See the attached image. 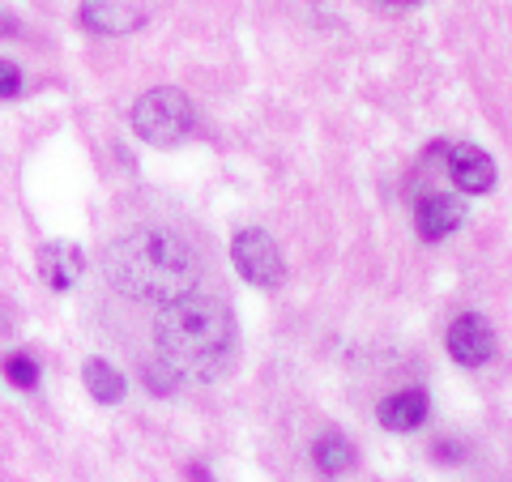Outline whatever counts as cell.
Returning <instances> with one entry per match:
<instances>
[{"instance_id":"6da1fadb","label":"cell","mask_w":512,"mask_h":482,"mask_svg":"<svg viewBox=\"0 0 512 482\" xmlns=\"http://www.w3.org/2000/svg\"><path fill=\"white\" fill-rule=\"evenodd\" d=\"M103 273L111 291H120L124 299L167 308L175 299L197 295L201 256L184 235L167 227H137L103 252Z\"/></svg>"},{"instance_id":"7a4b0ae2","label":"cell","mask_w":512,"mask_h":482,"mask_svg":"<svg viewBox=\"0 0 512 482\" xmlns=\"http://www.w3.org/2000/svg\"><path fill=\"white\" fill-rule=\"evenodd\" d=\"M154 342L175 376L214 384L231 372L239 333H235V316L227 312V303H218L210 295H188V299H175L167 308H158Z\"/></svg>"},{"instance_id":"3957f363","label":"cell","mask_w":512,"mask_h":482,"mask_svg":"<svg viewBox=\"0 0 512 482\" xmlns=\"http://www.w3.org/2000/svg\"><path fill=\"white\" fill-rule=\"evenodd\" d=\"M133 133L150 146H180V141L192 133V103L188 94L171 90V86H158V90H146L141 99L133 103Z\"/></svg>"},{"instance_id":"277c9868","label":"cell","mask_w":512,"mask_h":482,"mask_svg":"<svg viewBox=\"0 0 512 482\" xmlns=\"http://www.w3.org/2000/svg\"><path fill=\"white\" fill-rule=\"evenodd\" d=\"M231 261L239 269V278L252 282V286H265V291H274V286H282V278H286V265H282L274 235L261 231V227H248V231L235 235Z\"/></svg>"},{"instance_id":"5b68a950","label":"cell","mask_w":512,"mask_h":482,"mask_svg":"<svg viewBox=\"0 0 512 482\" xmlns=\"http://www.w3.org/2000/svg\"><path fill=\"white\" fill-rule=\"evenodd\" d=\"M150 18V0H82V22L94 35H133Z\"/></svg>"},{"instance_id":"8992f818","label":"cell","mask_w":512,"mask_h":482,"mask_svg":"<svg viewBox=\"0 0 512 482\" xmlns=\"http://www.w3.org/2000/svg\"><path fill=\"white\" fill-rule=\"evenodd\" d=\"M448 355L461 367H483L495 355V329L487 316L478 312H461L453 325H448Z\"/></svg>"},{"instance_id":"52a82bcc","label":"cell","mask_w":512,"mask_h":482,"mask_svg":"<svg viewBox=\"0 0 512 482\" xmlns=\"http://www.w3.org/2000/svg\"><path fill=\"white\" fill-rule=\"evenodd\" d=\"M444 158H448V175H453V184L461 192H491L495 188V158L487 150L470 146V141H453V146H444Z\"/></svg>"},{"instance_id":"ba28073f","label":"cell","mask_w":512,"mask_h":482,"mask_svg":"<svg viewBox=\"0 0 512 482\" xmlns=\"http://www.w3.org/2000/svg\"><path fill=\"white\" fill-rule=\"evenodd\" d=\"M86 269V256L73 239H47L39 248V278L52 286V291H69V286L82 278Z\"/></svg>"},{"instance_id":"9c48e42d","label":"cell","mask_w":512,"mask_h":482,"mask_svg":"<svg viewBox=\"0 0 512 482\" xmlns=\"http://www.w3.org/2000/svg\"><path fill=\"white\" fill-rule=\"evenodd\" d=\"M461 222H466V205H461L457 197H444V192H436V197H423L419 210H414V227H419V235L427 239V244H440V239L453 235Z\"/></svg>"},{"instance_id":"30bf717a","label":"cell","mask_w":512,"mask_h":482,"mask_svg":"<svg viewBox=\"0 0 512 482\" xmlns=\"http://www.w3.org/2000/svg\"><path fill=\"white\" fill-rule=\"evenodd\" d=\"M427 393L423 389H402V393H393V397H384L380 401V427H389V431H414V427H423L427 423Z\"/></svg>"},{"instance_id":"8fae6325","label":"cell","mask_w":512,"mask_h":482,"mask_svg":"<svg viewBox=\"0 0 512 482\" xmlns=\"http://www.w3.org/2000/svg\"><path fill=\"white\" fill-rule=\"evenodd\" d=\"M82 380H86L90 397H94V401H103V406H116V401H124V389H128V384H124V376H120L107 359H86Z\"/></svg>"},{"instance_id":"7c38bea8","label":"cell","mask_w":512,"mask_h":482,"mask_svg":"<svg viewBox=\"0 0 512 482\" xmlns=\"http://www.w3.org/2000/svg\"><path fill=\"white\" fill-rule=\"evenodd\" d=\"M312 457H316L320 470L333 478V474H346L350 465H355V448H350V440L338 436V431H325V436L312 444Z\"/></svg>"},{"instance_id":"4fadbf2b","label":"cell","mask_w":512,"mask_h":482,"mask_svg":"<svg viewBox=\"0 0 512 482\" xmlns=\"http://www.w3.org/2000/svg\"><path fill=\"white\" fill-rule=\"evenodd\" d=\"M5 376H9L13 389H35L39 384V363L26 359V355H9L5 359Z\"/></svg>"},{"instance_id":"5bb4252c","label":"cell","mask_w":512,"mask_h":482,"mask_svg":"<svg viewBox=\"0 0 512 482\" xmlns=\"http://www.w3.org/2000/svg\"><path fill=\"white\" fill-rule=\"evenodd\" d=\"M175 380H180V376H175L167 363H146V384H150V393H171Z\"/></svg>"},{"instance_id":"9a60e30c","label":"cell","mask_w":512,"mask_h":482,"mask_svg":"<svg viewBox=\"0 0 512 482\" xmlns=\"http://www.w3.org/2000/svg\"><path fill=\"white\" fill-rule=\"evenodd\" d=\"M18 90H22V73H18V64L0 60V99H13Z\"/></svg>"},{"instance_id":"2e32d148","label":"cell","mask_w":512,"mask_h":482,"mask_svg":"<svg viewBox=\"0 0 512 482\" xmlns=\"http://www.w3.org/2000/svg\"><path fill=\"white\" fill-rule=\"evenodd\" d=\"M13 30H18V22H13L5 9H0V39H5V35H13Z\"/></svg>"},{"instance_id":"e0dca14e","label":"cell","mask_w":512,"mask_h":482,"mask_svg":"<svg viewBox=\"0 0 512 482\" xmlns=\"http://www.w3.org/2000/svg\"><path fill=\"white\" fill-rule=\"evenodd\" d=\"M389 5H419V0H389Z\"/></svg>"}]
</instances>
